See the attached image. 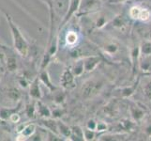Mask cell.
<instances>
[{"mask_svg": "<svg viewBox=\"0 0 151 141\" xmlns=\"http://www.w3.org/2000/svg\"><path fill=\"white\" fill-rule=\"evenodd\" d=\"M37 131V125L35 123H28L24 125L23 129L21 132L18 133V137H16V140H27L29 139L32 135Z\"/></svg>", "mask_w": 151, "mask_h": 141, "instance_id": "6", "label": "cell"}, {"mask_svg": "<svg viewBox=\"0 0 151 141\" xmlns=\"http://www.w3.org/2000/svg\"><path fill=\"white\" fill-rule=\"evenodd\" d=\"M129 112L134 121H141L145 116V112L144 109L135 103H132L131 106H129Z\"/></svg>", "mask_w": 151, "mask_h": 141, "instance_id": "9", "label": "cell"}, {"mask_svg": "<svg viewBox=\"0 0 151 141\" xmlns=\"http://www.w3.org/2000/svg\"><path fill=\"white\" fill-rule=\"evenodd\" d=\"M54 101L55 103L57 104H62L65 102L66 99V94L64 93V91H60V90H55L54 91Z\"/></svg>", "mask_w": 151, "mask_h": 141, "instance_id": "26", "label": "cell"}, {"mask_svg": "<svg viewBox=\"0 0 151 141\" xmlns=\"http://www.w3.org/2000/svg\"><path fill=\"white\" fill-rule=\"evenodd\" d=\"M29 95L30 97L35 101L40 100L42 97V93L40 90V78H35V79L31 82V84L29 86Z\"/></svg>", "mask_w": 151, "mask_h": 141, "instance_id": "8", "label": "cell"}, {"mask_svg": "<svg viewBox=\"0 0 151 141\" xmlns=\"http://www.w3.org/2000/svg\"><path fill=\"white\" fill-rule=\"evenodd\" d=\"M137 84H138V82H137V83H135V84H133V86H129V87H124L123 90H121V96L124 97V98H129V97H131V96L132 95V94L134 93L135 90H136Z\"/></svg>", "mask_w": 151, "mask_h": 141, "instance_id": "25", "label": "cell"}, {"mask_svg": "<svg viewBox=\"0 0 151 141\" xmlns=\"http://www.w3.org/2000/svg\"><path fill=\"white\" fill-rule=\"evenodd\" d=\"M143 93L147 100L151 101V81H148L145 84V86L143 87Z\"/></svg>", "mask_w": 151, "mask_h": 141, "instance_id": "30", "label": "cell"}, {"mask_svg": "<svg viewBox=\"0 0 151 141\" xmlns=\"http://www.w3.org/2000/svg\"><path fill=\"white\" fill-rule=\"evenodd\" d=\"M60 85L65 90H73L76 87L75 84V76L72 74L70 69H66L60 78Z\"/></svg>", "mask_w": 151, "mask_h": 141, "instance_id": "3", "label": "cell"}, {"mask_svg": "<svg viewBox=\"0 0 151 141\" xmlns=\"http://www.w3.org/2000/svg\"><path fill=\"white\" fill-rule=\"evenodd\" d=\"M20 119H21L20 115H19V114H18V112H17V113L12 114V116H10V118H9V121H12V123H17V122H19V121H20Z\"/></svg>", "mask_w": 151, "mask_h": 141, "instance_id": "35", "label": "cell"}, {"mask_svg": "<svg viewBox=\"0 0 151 141\" xmlns=\"http://www.w3.org/2000/svg\"><path fill=\"white\" fill-rule=\"evenodd\" d=\"M21 106H22V103H19L17 106L14 108H7V107H1L0 108V119L2 121H9L10 116L14 113H17L20 111Z\"/></svg>", "mask_w": 151, "mask_h": 141, "instance_id": "11", "label": "cell"}, {"mask_svg": "<svg viewBox=\"0 0 151 141\" xmlns=\"http://www.w3.org/2000/svg\"><path fill=\"white\" fill-rule=\"evenodd\" d=\"M39 78H40V81L41 83H43V84H44L46 87H47L51 91H53V92H54V91L56 90V87L53 85V83H52V81H51V79H50V76H49V74H48V72L46 71L45 69H44V70H41Z\"/></svg>", "mask_w": 151, "mask_h": 141, "instance_id": "18", "label": "cell"}, {"mask_svg": "<svg viewBox=\"0 0 151 141\" xmlns=\"http://www.w3.org/2000/svg\"><path fill=\"white\" fill-rule=\"evenodd\" d=\"M86 128H88V129H91V130H95L96 131V127H97V121H95V119H89L87 122H86Z\"/></svg>", "mask_w": 151, "mask_h": 141, "instance_id": "34", "label": "cell"}, {"mask_svg": "<svg viewBox=\"0 0 151 141\" xmlns=\"http://www.w3.org/2000/svg\"><path fill=\"white\" fill-rule=\"evenodd\" d=\"M145 133L148 137H151V124H149L148 126H147V128L145 129Z\"/></svg>", "mask_w": 151, "mask_h": 141, "instance_id": "37", "label": "cell"}, {"mask_svg": "<svg viewBox=\"0 0 151 141\" xmlns=\"http://www.w3.org/2000/svg\"><path fill=\"white\" fill-rule=\"evenodd\" d=\"M18 83H19V85L22 87H28L29 86H30V84H29V82H28V80L25 78L24 76H21L19 79H18Z\"/></svg>", "mask_w": 151, "mask_h": 141, "instance_id": "33", "label": "cell"}, {"mask_svg": "<svg viewBox=\"0 0 151 141\" xmlns=\"http://www.w3.org/2000/svg\"><path fill=\"white\" fill-rule=\"evenodd\" d=\"M40 122H41L40 123L41 126H42L43 128H45L46 130H48V131H51V132H53V133H55L57 134H59L56 119H51V118H48V119H43Z\"/></svg>", "mask_w": 151, "mask_h": 141, "instance_id": "12", "label": "cell"}, {"mask_svg": "<svg viewBox=\"0 0 151 141\" xmlns=\"http://www.w3.org/2000/svg\"><path fill=\"white\" fill-rule=\"evenodd\" d=\"M70 5V0H52V9L56 15H58L62 19L67 13L68 8Z\"/></svg>", "mask_w": 151, "mask_h": 141, "instance_id": "5", "label": "cell"}, {"mask_svg": "<svg viewBox=\"0 0 151 141\" xmlns=\"http://www.w3.org/2000/svg\"><path fill=\"white\" fill-rule=\"evenodd\" d=\"M62 114H63V111L61 110V109H55L54 111H52V117L54 119H59Z\"/></svg>", "mask_w": 151, "mask_h": 141, "instance_id": "36", "label": "cell"}, {"mask_svg": "<svg viewBox=\"0 0 151 141\" xmlns=\"http://www.w3.org/2000/svg\"><path fill=\"white\" fill-rule=\"evenodd\" d=\"M8 96L9 97L10 100H12V101H19V99L21 97V93L16 88H10L8 91Z\"/></svg>", "mask_w": 151, "mask_h": 141, "instance_id": "29", "label": "cell"}, {"mask_svg": "<svg viewBox=\"0 0 151 141\" xmlns=\"http://www.w3.org/2000/svg\"><path fill=\"white\" fill-rule=\"evenodd\" d=\"M7 21L10 29V32H12L14 49L16 50V52L21 56L27 57L29 53V44L27 43V40L24 37V35L21 32L19 27L15 25L12 17L9 16V15H7Z\"/></svg>", "mask_w": 151, "mask_h": 141, "instance_id": "1", "label": "cell"}, {"mask_svg": "<svg viewBox=\"0 0 151 141\" xmlns=\"http://www.w3.org/2000/svg\"><path fill=\"white\" fill-rule=\"evenodd\" d=\"M65 41H66V44L68 46L74 47L78 43V41H79V35H78V33L76 32V31L70 30L66 34Z\"/></svg>", "mask_w": 151, "mask_h": 141, "instance_id": "19", "label": "cell"}, {"mask_svg": "<svg viewBox=\"0 0 151 141\" xmlns=\"http://www.w3.org/2000/svg\"><path fill=\"white\" fill-rule=\"evenodd\" d=\"M36 109H37V114H39L40 117H41L42 119L52 118L51 109L40 100H38L36 102Z\"/></svg>", "mask_w": 151, "mask_h": 141, "instance_id": "10", "label": "cell"}, {"mask_svg": "<svg viewBox=\"0 0 151 141\" xmlns=\"http://www.w3.org/2000/svg\"><path fill=\"white\" fill-rule=\"evenodd\" d=\"M37 113V109H36V102H32L28 103L27 107H25V114L28 118H34L35 114Z\"/></svg>", "mask_w": 151, "mask_h": 141, "instance_id": "27", "label": "cell"}, {"mask_svg": "<svg viewBox=\"0 0 151 141\" xmlns=\"http://www.w3.org/2000/svg\"><path fill=\"white\" fill-rule=\"evenodd\" d=\"M108 129V125L104 121H97V127H96V132H105Z\"/></svg>", "mask_w": 151, "mask_h": 141, "instance_id": "32", "label": "cell"}, {"mask_svg": "<svg viewBox=\"0 0 151 141\" xmlns=\"http://www.w3.org/2000/svg\"><path fill=\"white\" fill-rule=\"evenodd\" d=\"M101 49L108 56H114L118 52L119 45L116 43H114V41H108L101 46Z\"/></svg>", "mask_w": 151, "mask_h": 141, "instance_id": "16", "label": "cell"}, {"mask_svg": "<svg viewBox=\"0 0 151 141\" xmlns=\"http://www.w3.org/2000/svg\"><path fill=\"white\" fill-rule=\"evenodd\" d=\"M101 84L96 81H88L83 85L82 87V96L85 99H89L94 97L99 93L101 88Z\"/></svg>", "mask_w": 151, "mask_h": 141, "instance_id": "2", "label": "cell"}, {"mask_svg": "<svg viewBox=\"0 0 151 141\" xmlns=\"http://www.w3.org/2000/svg\"><path fill=\"white\" fill-rule=\"evenodd\" d=\"M107 23H108L107 16H105L104 14H99V16L95 20V24L94 25H95V27L101 29V28L105 27Z\"/></svg>", "mask_w": 151, "mask_h": 141, "instance_id": "23", "label": "cell"}, {"mask_svg": "<svg viewBox=\"0 0 151 141\" xmlns=\"http://www.w3.org/2000/svg\"><path fill=\"white\" fill-rule=\"evenodd\" d=\"M126 135L124 134H102L101 137L99 138V140H107V141H113V140H124Z\"/></svg>", "mask_w": 151, "mask_h": 141, "instance_id": "22", "label": "cell"}, {"mask_svg": "<svg viewBox=\"0 0 151 141\" xmlns=\"http://www.w3.org/2000/svg\"><path fill=\"white\" fill-rule=\"evenodd\" d=\"M114 3H121V2H125L127 1V0H113Z\"/></svg>", "mask_w": 151, "mask_h": 141, "instance_id": "38", "label": "cell"}, {"mask_svg": "<svg viewBox=\"0 0 151 141\" xmlns=\"http://www.w3.org/2000/svg\"><path fill=\"white\" fill-rule=\"evenodd\" d=\"M96 137V131L88 128H84V138L85 141H92Z\"/></svg>", "mask_w": 151, "mask_h": 141, "instance_id": "28", "label": "cell"}, {"mask_svg": "<svg viewBox=\"0 0 151 141\" xmlns=\"http://www.w3.org/2000/svg\"><path fill=\"white\" fill-rule=\"evenodd\" d=\"M1 78H2V72L0 71V80H1Z\"/></svg>", "mask_w": 151, "mask_h": 141, "instance_id": "40", "label": "cell"}, {"mask_svg": "<svg viewBox=\"0 0 151 141\" xmlns=\"http://www.w3.org/2000/svg\"><path fill=\"white\" fill-rule=\"evenodd\" d=\"M6 65H7V69L9 72L16 71L17 70V60L15 59V56H9L6 60Z\"/></svg>", "mask_w": 151, "mask_h": 141, "instance_id": "24", "label": "cell"}, {"mask_svg": "<svg viewBox=\"0 0 151 141\" xmlns=\"http://www.w3.org/2000/svg\"><path fill=\"white\" fill-rule=\"evenodd\" d=\"M101 62V57L99 56H88L84 57V64L86 72H91L100 65Z\"/></svg>", "mask_w": 151, "mask_h": 141, "instance_id": "7", "label": "cell"}, {"mask_svg": "<svg viewBox=\"0 0 151 141\" xmlns=\"http://www.w3.org/2000/svg\"><path fill=\"white\" fill-rule=\"evenodd\" d=\"M70 70H71L72 74H74L75 77H79V76L83 75V74L86 72L85 64H84V59H77L75 61V63L73 64V66L70 68Z\"/></svg>", "mask_w": 151, "mask_h": 141, "instance_id": "17", "label": "cell"}, {"mask_svg": "<svg viewBox=\"0 0 151 141\" xmlns=\"http://www.w3.org/2000/svg\"><path fill=\"white\" fill-rule=\"evenodd\" d=\"M112 27L118 30H125L127 27V22L122 15H117L112 20Z\"/></svg>", "mask_w": 151, "mask_h": 141, "instance_id": "20", "label": "cell"}, {"mask_svg": "<svg viewBox=\"0 0 151 141\" xmlns=\"http://www.w3.org/2000/svg\"><path fill=\"white\" fill-rule=\"evenodd\" d=\"M81 1H82V0H70L69 8H68L67 13L65 14L64 18L62 19V21H61L60 27H64V25L77 13V12H79Z\"/></svg>", "mask_w": 151, "mask_h": 141, "instance_id": "4", "label": "cell"}, {"mask_svg": "<svg viewBox=\"0 0 151 141\" xmlns=\"http://www.w3.org/2000/svg\"><path fill=\"white\" fill-rule=\"evenodd\" d=\"M149 140H151V137H149Z\"/></svg>", "mask_w": 151, "mask_h": 141, "instance_id": "41", "label": "cell"}, {"mask_svg": "<svg viewBox=\"0 0 151 141\" xmlns=\"http://www.w3.org/2000/svg\"><path fill=\"white\" fill-rule=\"evenodd\" d=\"M147 40H151V29L149 30V32H148V37H147Z\"/></svg>", "mask_w": 151, "mask_h": 141, "instance_id": "39", "label": "cell"}, {"mask_svg": "<svg viewBox=\"0 0 151 141\" xmlns=\"http://www.w3.org/2000/svg\"><path fill=\"white\" fill-rule=\"evenodd\" d=\"M69 140L73 141H84V129L79 125H73L71 126V134Z\"/></svg>", "mask_w": 151, "mask_h": 141, "instance_id": "13", "label": "cell"}, {"mask_svg": "<svg viewBox=\"0 0 151 141\" xmlns=\"http://www.w3.org/2000/svg\"><path fill=\"white\" fill-rule=\"evenodd\" d=\"M140 54H141V56H151V40H145L144 43L140 45Z\"/></svg>", "mask_w": 151, "mask_h": 141, "instance_id": "21", "label": "cell"}, {"mask_svg": "<svg viewBox=\"0 0 151 141\" xmlns=\"http://www.w3.org/2000/svg\"><path fill=\"white\" fill-rule=\"evenodd\" d=\"M57 127H58L59 134L65 139H70L71 134V127L66 124L62 121H57Z\"/></svg>", "mask_w": 151, "mask_h": 141, "instance_id": "15", "label": "cell"}, {"mask_svg": "<svg viewBox=\"0 0 151 141\" xmlns=\"http://www.w3.org/2000/svg\"><path fill=\"white\" fill-rule=\"evenodd\" d=\"M121 127L125 130H132L134 127V123L132 121H129V119H123L120 121Z\"/></svg>", "mask_w": 151, "mask_h": 141, "instance_id": "31", "label": "cell"}, {"mask_svg": "<svg viewBox=\"0 0 151 141\" xmlns=\"http://www.w3.org/2000/svg\"><path fill=\"white\" fill-rule=\"evenodd\" d=\"M97 7V1L95 0H82L79 12L80 13H86L90 12Z\"/></svg>", "mask_w": 151, "mask_h": 141, "instance_id": "14", "label": "cell"}]
</instances>
